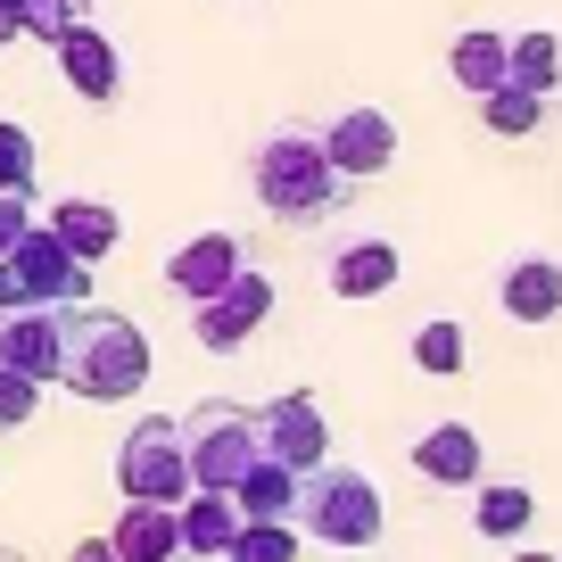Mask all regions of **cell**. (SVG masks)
I'll list each match as a JSON object with an SVG mask.
<instances>
[{"mask_svg":"<svg viewBox=\"0 0 562 562\" xmlns=\"http://www.w3.org/2000/svg\"><path fill=\"white\" fill-rule=\"evenodd\" d=\"M290 521H299L306 538H323V546H372L381 538V488H372L356 463H315V472H299Z\"/></svg>","mask_w":562,"mask_h":562,"instance_id":"cell-3","label":"cell"},{"mask_svg":"<svg viewBox=\"0 0 562 562\" xmlns=\"http://www.w3.org/2000/svg\"><path fill=\"white\" fill-rule=\"evenodd\" d=\"M224 562H299V529L290 521H240V538L224 546Z\"/></svg>","mask_w":562,"mask_h":562,"instance_id":"cell-24","label":"cell"},{"mask_svg":"<svg viewBox=\"0 0 562 562\" xmlns=\"http://www.w3.org/2000/svg\"><path fill=\"white\" fill-rule=\"evenodd\" d=\"M67 9H83V0H67Z\"/></svg>","mask_w":562,"mask_h":562,"instance_id":"cell-34","label":"cell"},{"mask_svg":"<svg viewBox=\"0 0 562 562\" xmlns=\"http://www.w3.org/2000/svg\"><path fill=\"white\" fill-rule=\"evenodd\" d=\"M232 505H240V521H290V505H299V472H281V463H248L240 480H232Z\"/></svg>","mask_w":562,"mask_h":562,"instance_id":"cell-18","label":"cell"},{"mask_svg":"<svg viewBox=\"0 0 562 562\" xmlns=\"http://www.w3.org/2000/svg\"><path fill=\"white\" fill-rule=\"evenodd\" d=\"M257 456L281 463V472H315V463H331V422H323V397H306V389H281L273 405H257Z\"/></svg>","mask_w":562,"mask_h":562,"instance_id":"cell-7","label":"cell"},{"mask_svg":"<svg viewBox=\"0 0 562 562\" xmlns=\"http://www.w3.org/2000/svg\"><path fill=\"white\" fill-rule=\"evenodd\" d=\"M116 562H175L182 538H175V505H124L116 538H108Z\"/></svg>","mask_w":562,"mask_h":562,"instance_id":"cell-17","label":"cell"},{"mask_svg":"<svg viewBox=\"0 0 562 562\" xmlns=\"http://www.w3.org/2000/svg\"><path fill=\"white\" fill-rule=\"evenodd\" d=\"M496 299H505V315H513V323H554V315H562V265H554V257H521V265H505Z\"/></svg>","mask_w":562,"mask_h":562,"instance_id":"cell-15","label":"cell"},{"mask_svg":"<svg viewBox=\"0 0 562 562\" xmlns=\"http://www.w3.org/2000/svg\"><path fill=\"white\" fill-rule=\"evenodd\" d=\"M414 472L439 480V488H480V439L463 430V422H439V430H422Z\"/></svg>","mask_w":562,"mask_h":562,"instance_id":"cell-16","label":"cell"},{"mask_svg":"<svg viewBox=\"0 0 562 562\" xmlns=\"http://www.w3.org/2000/svg\"><path fill=\"white\" fill-rule=\"evenodd\" d=\"M116 488H124V505H182V496H191V463H182L175 414H149V422H133V430H124V447H116Z\"/></svg>","mask_w":562,"mask_h":562,"instance_id":"cell-5","label":"cell"},{"mask_svg":"<svg viewBox=\"0 0 562 562\" xmlns=\"http://www.w3.org/2000/svg\"><path fill=\"white\" fill-rule=\"evenodd\" d=\"M34 405H42V381H25V372H9V364H0V430L34 422Z\"/></svg>","mask_w":562,"mask_h":562,"instance_id":"cell-27","label":"cell"},{"mask_svg":"<svg viewBox=\"0 0 562 562\" xmlns=\"http://www.w3.org/2000/svg\"><path fill=\"white\" fill-rule=\"evenodd\" d=\"M50 50H58V67H67V83L83 91V100H116V91H124V50H116L108 34H91V25H67Z\"/></svg>","mask_w":562,"mask_h":562,"instance_id":"cell-12","label":"cell"},{"mask_svg":"<svg viewBox=\"0 0 562 562\" xmlns=\"http://www.w3.org/2000/svg\"><path fill=\"white\" fill-rule=\"evenodd\" d=\"M0 562H25V554H18V546H0Z\"/></svg>","mask_w":562,"mask_h":562,"instance_id":"cell-32","label":"cell"},{"mask_svg":"<svg viewBox=\"0 0 562 562\" xmlns=\"http://www.w3.org/2000/svg\"><path fill=\"white\" fill-rule=\"evenodd\" d=\"M323 158H331L348 182L389 175V158H397V124H389L381 108H348V116L323 124Z\"/></svg>","mask_w":562,"mask_h":562,"instance_id":"cell-9","label":"cell"},{"mask_svg":"<svg viewBox=\"0 0 562 562\" xmlns=\"http://www.w3.org/2000/svg\"><path fill=\"white\" fill-rule=\"evenodd\" d=\"M0 364L25 381H50L58 364V306H9L0 315Z\"/></svg>","mask_w":562,"mask_h":562,"instance_id":"cell-13","label":"cell"},{"mask_svg":"<svg viewBox=\"0 0 562 562\" xmlns=\"http://www.w3.org/2000/svg\"><path fill=\"white\" fill-rule=\"evenodd\" d=\"M348 199H356V182L323 158V133L273 124V133L257 140V207L265 215H281V224H323V215H339Z\"/></svg>","mask_w":562,"mask_h":562,"instance_id":"cell-2","label":"cell"},{"mask_svg":"<svg viewBox=\"0 0 562 562\" xmlns=\"http://www.w3.org/2000/svg\"><path fill=\"white\" fill-rule=\"evenodd\" d=\"M175 538H182V554L224 562V546L240 538V505H232V496H215V488H191V496L175 505Z\"/></svg>","mask_w":562,"mask_h":562,"instance_id":"cell-14","label":"cell"},{"mask_svg":"<svg viewBox=\"0 0 562 562\" xmlns=\"http://www.w3.org/2000/svg\"><path fill=\"white\" fill-rule=\"evenodd\" d=\"M240 265H248V248L232 240V232H199V240H182L175 257H166V290H182V299L199 306V299H215Z\"/></svg>","mask_w":562,"mask_h":562,"instance_id":"cell-10","label":"cell"},{"mask_svg":"<svg viewBox=\"0 0 562 562\" xmlns=\"http://www.w3.org/2000/svg\"><path fill=\"white\" fill-rule=\"evenodd\" d=\"M513 562H554V554H538V546H521V554H513Z\"/></svg>","mask_w":562,"mask_h":562,"instance_id":"cell-31","label":"cell"},{"mask_svg":"<svg viewBox=\"0 0 562 562\" xmlns=\"http://www.w3.org/2000/svg\"><path fill=\"white\" fill-rule=\"evenodd\" d=\"M389 281H397V248L389 240H348L331 257V290L339 299H381Z\"/></svg>","mask_w":562,"mask_h":562,"instance_id":"cell-19","label":"cell"},{"mask_svg":"<svg viewBox=\"0 0 562 562\" xmlns=\"http://www.w3.org/2000/svg\"><path fill=\"white\" fill-rule=\"evenodd\" d=\"M25 25H18V9H9V0H0V50H9V42H18Z\"/></svg>","mask_w":562,"mask_h":562,"instance_id":"cell-30","label":"cell"},{"mask_svg":"<svg viewBox=\"0 0 562 562\" xmlns=\"http://www.w3.org/2000/svg\"><path fill=\"white\" fill-rule=\"evenodd\" d=\"M554 75H562V42H554V34H521V42L505 50V83L538 91V100L554 91Z\"/></svg>","mask_w":562,"mask_h":562,"instance_id":"cell-22","label":"cell"},{"mask_svg":"<svg viewBox=\"0 0 562 562\" xmlns=\"http://www.w3.org/2000/svg\"><path fill=\"white\" fill-rule=\"evenodd\" d=\"M42 232H50V240L67 248L75 265H100L108 248L124 240V215L108 207V199H58V207L42 215Z\"/></svg>","mask_w":562,"mask_h":562,"instance_id":"cell-11","label":"cell"},{"mask_svg":"<svg viewBox=\"0 0 562 562\" xmlns=\"http://www.w3.org/2000/svg\"><path fill=\"white\" fill-rule=\"evenodd\" d=\"M505 50H513V34H488V25H480V34H463L456 50H447V67H456V83L472 91V100H488V91L505 83Z\"/></svg>","mask_w":562,"mask_h":562,"instance_id":"cell-21","label":"cell"},{"mask_svg":"<svg viewBox=\"0 0 562 562\" xmlns=\"http://www.w3.org/2000/svg\"><path fill=\"white\" fill-rule=\"evenodd\" d=\"M67 562H116V554H108V538H83V546H75Z\"/></svg>","mask_w":562,"mask_h":562,"instance_id":"cell-29","label":"cell"},{"mask_svg":"<svg viewBox=\"0 0 562 562\" xmlns=\"http://www.w3.org/2000/svg\"><path fill=\"white\" fill-rule=\"evenodd\" d=\"M175 430H182V463H191V488L232 496V480L257 463V422H248V405H232V397L191 405V422H175Z\"/></svg>","mask_w":562,"mask_h":562,"instance_id":"cell-4","label":"cell"},{"mask_svg":"<svg viewBox=\"0 0 562 562\" xmlns=\"http://www.w3.org/2000/svg\"><path fill=\"white\" fill-rule=\"evenodd\" d=\"M265 315H273V281H265L257 265H240V273H232L215 299H199L191 339H199V348H215V356H232V348H248V339H257Z\"/></svg>","mask_w":562,"mask_h":562,"instance_id":"cell-8","label":"cell"},{"mask_svg":"<svg viewBox=\"0 0 562 562\" xmlns=\"http://www.w3.org/2000/svg\"><path fill=\"white\" fill-rule=\"evenodd\" d=\"M463 356H472V339H463L456 315H430V323L414 331V364H422V372H439V381H456Z\"/></svg>","mask_w":562,"mask_h":562,"instance_id":"cell-23","label":"cell"},{"mask_svg":"<svg viewBox=\"0 0 562 562\" xmlns=\"http://www.w3.org/2000/svg\"><path fill=\"white\" fill-rule=\"evenodd\" d=\"M472 521H480V538L513 546L529 521H538V496H529L521 480H480V496H472Z\"/></svg>","mask_w":562,"mask_h":562,"instance_id":"cell-20","label":"cell"},{"mask_svg":"<svg viewBox=\"0 0 562 562\" xmlns=\"http://www.w3.org/2000/svg\"><path fill=\"white\" fill-rule=\"evenodd\" d=\"M83 299H91V265H75L42 224L0 257V315L9 306H83Z\"/></svg>","mask_w":562,"mask_h":562,"instance_id":"cell-6","label":"cell"},{"mask_svg":"<svg viewBox=\"0 0 562 562\" xmlns=\"http://www.w3.org/2000/svg\"><path fill=\"white\" fill-rule=\"evenodd\" d=\"M25 232H34V207H25V191H0V257H9Z\"/></svg>","mask_w":562,"mask_h":562,"instance_id":"cell-28","label":"cell"},{"mask_svg":"<svg viewBox=\"0 0 562 562\" xmlns=\"http://www.w3.org/2000/svg\"><path fill=\"white\" fill-rule=\"evenodd\" d=\"M480 108H488V133H505V140L538 133V116H546V100H538V91H521V83H496Z\"/></svg>","mask_w":562,"mask_h":562,"instance_id":"cell-25","label":"cell"},{"mask_svg":"<svg viewBox=\"0 0 562 562\" xmlns=\"http://www.w3.org/2000/svg\"><path fill=\"white\" fill-rule=\"evenodd\" d=\"M50 381H67L75 397L91 405H116L133 397L140 381H149V339H140V323L108 315V306H58V364Z\"/></svg>","mask_w":562,"mask_h":562,"instance_id":"cell-1","label":"cell"},{"mask_svg":"<svg viewBox=\"0 0 562 562\" xmlns=\"http://www.w3.org/2000/svg\"><path fill=\"white\" fill-rule=\"evenodd\" d=\"M175 562H199V554H175Z\"/></svg>","mask_w":562,"mask_h":562,"instance_id":"cell-33","label":"cell"},{"mask_svg":"<svg viewBox=\"0 0 562 562\" xmlns=\"http://www.w3.org/2000/svg\"><path fill=\"white\" fill-rule=\"evenodd\" d=\"M34 133H25V124H9V116H0V191H25V199H34Z\"/></svg>","mask_w":562,"mask_h":562,"instance_id":"cell-26","label":"cell"}]
</instances>
